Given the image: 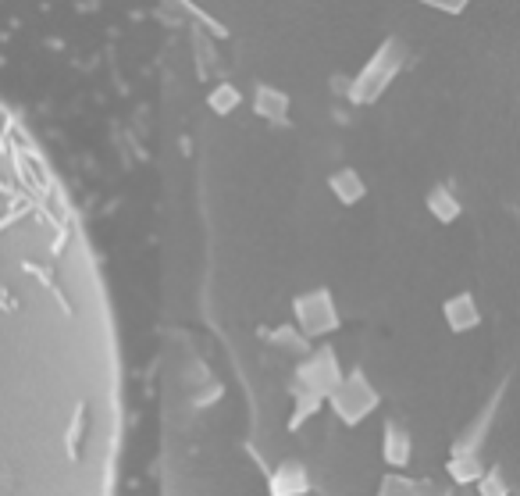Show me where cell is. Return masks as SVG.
Masks as SVG:
<instances>
[{
  "instance_id": "obj_4",
  "label": "cell",
  "mask_w": 520,
  "mask_h": 496,
  "mask_svg": "<svg viewBox=\"0 0 520 496\" xmlns=\"http://www.w3.org/2000/svg\"><path fill=\"white\" fill-rule=\"evenodd\" d=\"M481 496H506L502 467H488V471L481 475Z\"/></svg>"
},
{
  "instance_id": "obj_2",
  "label": "cell",
  "mask_w": 520,
  "mask_h": 496,
  "mask_svg": "<svg viewBox=\"0 0 520 496\" xmlns=\"http://www.w3.org/2000/svg\"><path fill=\"white\" fill-rule=\"evenodd\" d=\"M449 471H452L456 482H474V478L484 475V471H481V460H477L474 453H456V457L449 460Z\"/></svg>"
},
{
  "instance_id": "obj_1",
  "label": "cell",
  "mask_w": 520,
  "mask_h": 496,
  "mask_svg": "<svg viewBox=\"0 0 520 496\" xmlns=\"http://www.w3.org/2000/svg\"><path fill=\"white\" fill-rule=\"evenodd\" d=\"M499 396H502V389H499V393L488 400V407H484V410L474 417V425H470V428L459 435V442H456V453H463V450H467V453H474V450L484 442V435H488V425H492V414H495V403H499Z\"/></svg>"
},
{
  "instance_id": "obj_3",
  "label": "cell",
  "mask_w": 520,
  "mask_h": 496,
  "mask_svg": "<svg viewBox=\"0 0 520 496\" xmlns=\"http://www.w3.org/2000/svg\"><path fill=\"white\" fill-rule=\"evenodd\" d=\"M449 321H452V328H467V325H477V314H474V300L470 296H456L449 307Z\"/></svg>"
}]
</instances>
